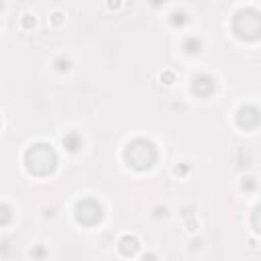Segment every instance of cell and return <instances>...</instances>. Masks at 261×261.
<instances>
[{"label":"cell","instance_id":"cell-1","mask_svg":"<svg viewBox=\"0 0 261 261\" xmlns=\"http://www.w3.org/2000/svg\"><path fill=\"white\" fill-rule=\"evenodd\" d=\"M234 31L239 33V37L245 39H257L259 31H261V20H259V12L249 8L237 14L234 18Z\"/></svg>","mask_w":261,"mask_h":261},{"label":"cell","instance_id":"cell-2","mask_svg":"<svg viewBox=\"0 0 261 261\" xmlns=\"http://www.w3.org/2000/svg\"><path fill=\"white\" fill-rule=\"evenodd\" d=\"M27 161H29V167L37 173H47L53 169L55 165V155L53 151L47 147V145H37L35 149L29 151L27 155Z\"/></svg>","mask_w":261,"mask_h":261},{"label":"cell","instance_id":"cell-3","mask_svg":"<svg viewBox=\"0 0 261 261\" xmlns=\"http://www.w3.org/2000/svg\"><path fill=\"white\" fill-rule=\"evenodd\" d=\"M239 124L245 126V128H255L259 124V110L255 106H245L239 110V116H237Z\"/></svg>","mask_w":261,"mask_h":261}]
</instances>
